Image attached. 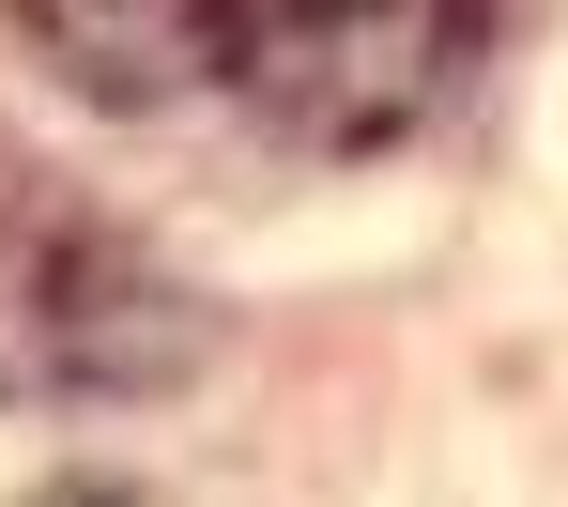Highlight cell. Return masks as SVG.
<instances>
[{
  "instance_id": "obj_1",
  "label": "cell",
  "mask_w": 568,
  "mask_h": 507,
  "mask_svg": "<svg viewBox=\"0 0 568 507\" xmlns=\"http://www.w3.org/2000/svg\"><path fill=\"white\" fill-rule=\"evenodd\" d=\"M491 0H200V78L292 154H384L476 78Z\"/></svg>"
},
{
  "instance_id": "obj_2",
  "label": "cell",
  "mask_w": 568,
  "mask_h": 507,
  "mask_svg": "<svg viewBox=\"0 0 568 507\" xmlns=\"http://www.w3.org/2000/svg\"><path fill=\"white\" fill-rule=\"evenodd\" d=\"M31 31H47L62 62H93V93L200 78V0H31Z\"/></svg>"
}]
</instances>
